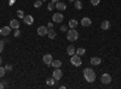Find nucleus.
I'll return each mask as SVG.
<instances>
[{
	"label": "nucleus",
	"instance_id": "f257e3e1",
	"mask_svg": "<svg viewBox=\"0 0 121 89\" xmlns=\"http://www.w3.org/2000/svg\"><path fill=\"white\" fill-rule=\"evenodd\" d=\"M84 77H85V80L88 83H93L96 81V72H95V70H92V69H90V67L84 69Z\"/></svg>",
	"mask_w": 121,
	"mask_h": 89
},
{
	"label": "nucleus",
	"instance_id": "f03ea898",
	"mask_svg": "<svg viewBox=\"0 0 121 89\" xmlns=\"http://www.w3.org/2000/svg\"><path fill=\"white\" fill-rule=\"evenodd\" d=\"M67 39H68L70 42L76 41L78 39H79V33L75 30V29H70V30L67 31Z\"/></svg>",
	"mask_w": 121,
	"mask_h": 89
},
{
	"label": "nucleus",
	"instance_id": "7ed1b4c3",
	"mask_svg": "<svg viewBox=\"0 0 121 89\" xmlns=\"http://www.w3.org/2000/svg\"><path fill=\"white\" fill-rule=\"evenodd\" d=\"M70 63H72L74 66H80L82 64V60H81V58H80V55L74 54V55H72V58H70Z\"/></svg>",
	"mask_w": 121,
	"mask_h": 89
},
{
	"label": "nucleus",
	"instance_id": "20e7f679",
	"mask_svg": "<svg viewBox=\"0 0 121 89\" xmlns=\"http://www.w3.org/2000/svg\"><path fill=\"white\" fill-rule=\"evenodd\" d=\"M52 21H53L55 23H62V22L64 21V16L60 13V11L57 12V13H53V16H52Z\"/></svg>",
	"mask_w": 121,
	"mask_h": 89
},
{
	"label": "nucleus",
	"instance_id": "39448f33",
	"mask_svg": "<svg viewBox=\"0 0 121 89\" xmlns=\"http://www.w3.org/2000/svg\"><path fill=\"white\" fill-rule=\"evenodd\" d=\"M100 82H102L103 84H109L110 82H112V76H110L109 74H103L102 76H100Z\"/></svg>",
	"mask_w": 121,
	"mask_h": 89
},
{
	"label": "nucleus",
	"instance_id": "423d86ee",
	"mask_svg": "<svg viewBox=\"0 0 121 89\" xmlns=\"http://www.w3.org/2000/svg\"><path fill=\"white\" fill-rule=\"evenodd\" d=\"M62 76H63V72L60 71V69H59V67L55 69V71L52 72V77L55 78V80H56V81H59L60 78H62Z\"/></svg>",
	"mask_w": 121,
	"mask_h": 89
},
{
	"label": "nucleus",
	"instance_id": "0eeeda50",
	"mask_svg": "<svg viewBox=\"0 0 121 89\" xmlns=\"http://www.w3.org/2000/svg\"><path fill=\"white\" fill-rule=\"evenodd\" d=\"M47 31H48V28H46V27H39L38 28V30H36V33H38V35L39 36H46L47 35Z\"/></svg>",
	"mask_w": 121,
	"mask_h": 89
},
{
	"label": "nucleus",
	"instance_id": "6e6552de",
	"mask_svg": "<svg viewBox=\"0 0 121 89\" xmlns=\"http://www.w3.org/2000/svg\"><path fill=\"white\" fill-rule=\"evenodd\" d=\"M43 60H44V63H45L47 66H51L53 58H52V55H51V54H45V55L43 57Z\"/></svg>",
	"mask_w": 121,
	"mask_h": 89
},
{
	"label": "nucleus",
	"instance_id": "1a4fd4ad",
	"mask_svg": "<svg viewBox=\"0 0 121 89\" xmlns=\"http://www.w3.org/2000/svg\"><path fill=\"white\" fill-rule=\"evenodd\" d=\"M10 33H11V27H1V29H0V34H1L3 36H9Z\"/></svg>",
	"mask_w": 121,
	"mask_h": 89
},
{
	"label": "nucleus",
	"instance_id": "9d476101",
	"mask_svg": "<svg viewBox=\"0 0 121 89\" xmlns=\"http://www.w3.org/2000/svg\"><path fill=\"white\" fill-rule=\"evenodd\" d=\"M23 22H24L27 25H32V24L34 23V18H33L32 15H27V16L23 17Z\"/></svg>",
	"mask_w": 121,
	"mask_h": 89
},
{
	"label": "nucleus",
	"instance_id": "9b49d317",
	"mask_svg": "<svg viewBox=\"0 0 121 89\" xmlns=\"http://www.w3.org/2000/svg\"><path fill=\"white\" fill-rule=\"evenodd\" d=\"M55 6H56V8L58 10V11H64V10L67 8V5L63 3V1H57V3H55Z\"/></svg>",
	"mask_w": 121,
	"mask_h": 89
},
{
	"label": "nucleus",
	"instance_id": "f8f14e48",
	"mask_svg": "<svg viewBox=\"0 0 121 89\" xmlns=\"http://www.w3.org/2000/svg\"><path fill=\"white\" fill-rule=\"evenodd\" d=\"M90 63L92 65H95V66H97V65H99L100 63H102V59H100L99 57H92L91 60H90Z\"/></svg>",
	"mask_w": 121,
	"mask_h": 89
},
{
	"label": "nucleus",
	"instance_id": "ddd939ff",
	"mask_svg": "<svg viewBox=\"0 0 121 89\" xmlns=\"http://www.w3.org/2000/svg\"><path fill=\"white\" fill-rule=\"evenodd\" d=\"M91 24H92V21H91V18H88V17H84V18L81 19V25H82V27H90Z\"/></svg>",
	"mask_w": 121,
	"mask_h": 89
},
{
	"label": "nucleus",
	"instance_id": "4468645a",
	"mask_svg": "<svg viewBox=\"0 0 121 89\" xmlns=\"http://www.w3.org/2000/svg\"><path fill=\"white\" fill-rule=\"evenodd\" d=\"M78 24H79V22L76 21L75 18H73V19H70V21H69V23H68V27H69L70 29H75V28L78 27Z\"/></svg>",
	"mask_w": 121,
	"mask_h": 89
},
{
	"label": "nucleus",
	"instance_id": "2eb2a0df",
	"mask_svg": "<svg viewBox=\"0 0 121 89\" xmlns=\"http://www.w3.org/2000/svg\"><path fill=\"white\" fill-rule=\"evenodd\" d=\"M47 36H48L50 40H53V39H56V36H57V33L53 30V29H48V31H47Z\"/></svg>",
	"mask_w": 121,
	"mask_h": 89
},
{
	"label": "nucleus",
	"instance_id": "dca6fc26",
	"mask_svg": "<svg viewBox=\"0 0 121 89\" xmlns=\"http://www.w3.org/2000/svg\"><path fill=\"white\" fill-rule=\"evenodd\" d=\"M10 27H11L12 29H18L19 28V22L17 21V19H11V21H10Z\"/></svg>",
	"mask_w": 121,
	"mask_h": 89
},
{
	"label": "nucleus",
	"instance_id": "f3484780",
	"mask_svg": "<svg viewBox=\"0 0 121 89\" xmlns=\"http://www.w3.org/2000/svg\"><path fill=\"white\" fill-rule=\"evenodd\" d=\"M75 51H76V49H75V47H74L73 45H70V46H68V47H67V53H68L70 57L75 54Z\"/></svg>",
	"mask_w": 121,
	"mask_h": 89
},
{
	"label": "nucleus",
	"instance_id": "a211bd4d",
	"mask_svg": "<svg viewBox=\"0 0 121 89\" xmlns=\"http://www.w3.org/2000/svg\"><path fill=\"white\" fill-rule=\"evenodd\" d=\"M100 28H102L103 30H109V28H110V22H109V21H103L102 23H100Z\"/></svg>",
	"mask_w": 121,
	"mask_h": 89
},
{
	"label": "nucleus",
	"instance_id": "6ab92c4d",
	"mask_svg": "<svg viewBox=\"0 0 121 89\" xmlns=\"http://www.w3.org/2000/svg\"><path fill=\"white\" fill-rule=\"evenodd\" d=\"M75 53H76L78 55L81 57V55H84V54L86 53V49H85V48H82V47H79V48L76 49V51H75Z\"/></svg>",
	"mask_w": 121,
	"mask_h": 89
},
{
	"label": "nucleus",
	"instance_id": "aec40b11",
	"mask_svg": "<svg viewBox=\"0 0 121 89\" xmlns=\"http://www.w3.org/2000/svg\"><path fill=\"white\" fill-rule=\"evenodd\" d=\"M55 69H57V67H60L62 66V62L60 60H52V64H51Z\"/></svg>",
	"mask_w": 121,
	"mask_h": 89
},
{
	"label": "nucleus",
	"instance_id": "412c9836",
	"mask_svg": "<svg viewBox=\"0 0 121 89\" xmlns=\"http://www.w3.org/2000/svg\"><path fill=\"white\" fill-rule=\"evenodd\" d=\"M74 6H75L76 10H81V8H82V3H81V0H76L75 4H74Z\"/></svg>",
	"mask_w": 121,
	"mask_h": 89
},
{
	"label": "nucleus",
	"instance_id": "4be33fe9",
	"mask_svg": "<svg viewBox=\"0 0 121 89\" xmlns=\"http://www.w3.org/2000/svg\"><path fill=\"white\" fill-rule=\"evenodd\" d=\"M55 81H56V80H55L53 77H48L47 80H46V84H47V85H53V84H55Z\"/></svg>",
	"mask_w": 121,
	"mask_h": 89
},
{
	"label": "nucleus",
	"instance_id": "5701e85b",
	"mask_svg": "<svg viewBox=\"0 0 121 89\" xmlns=\"http://www.w3.org/2000/svg\"><path fill=\"white\" fill-rule=\"evenodd\" d=\"M5 74H6L5 67H3L1 65H0V78H1V77H4V76H5Z\"/></svg>",
	"mask_w": 121,
	"mask_h": 89
},
{
	"label": "nucleus",
	"instance_id": "b1692460",
	"mask_svg": "<svg viewBox=\"0 0 121 89\" xmlns=\"http://www.w3.org/2000/svg\"><path fill=\"white\" fill-rule=\"evenodd\" d=\"M60 31H63V33H67L68 30H69V27L68 25H60Z\"/></svg>",
	"mask_w": 121,
	"mask_h": 89
},
{
	"label": "nucleus",
	"instance_id": "393cba45",
	"mask_svg": "<svg viewBox=\"0 0 121 89\" xmlns=\"http://www.w3.org/2000/svg\"><path fill=\"white\" fill-rule=\"evenodd\" d=\"M55 7H56V6H55V3H52V1L47 5V10H48V11H52Z\"/></svg>",
	"mask_w": 121,
	"mask_h": 89
},
{
	"label": "nucleus",
	"instance_id": "a878e982",
	"mask_svg": "<svg viewBox=\"0 0 121 89\" xmlns=\"http://www.w3.org/2000/svg\"><path fill=\"white\" fill-rule=\"evenodd\" d=\"M4 47H5V41L4 40H0V53L4 51Z\"/></svg>",
	"mask_w": 121,
	"mask_h": 89
},
{
	"label": "nucleus",
	"instance_id": "bb28decb",
	"mask_svg": "<svg viewBox=\"0 0 121 89\" xmlns=\"http://www.w3.org/2000/svg\"><path fill=\"white\" fill-rule=\"evenodd\" d=\"M16 13H17V16H18L19 18H23V17H24V12L22 11V10H18Z\"/></svg>",
	"mask_w": 121,
	"mask_h": 89
},
{
	"label": "nucleus",
	"instance_id": "cd10ccee",
	"mask_svg": "<svg viewBox=\"0 0 121 89\" xmlns=\"http://www.w3.org/2000/svg\"><path fill=\"white\" fill-rule=\"evenodd\" d=\"M43 5V1H41V0H36V1L34 3V6L38 8V7H40V6H41Z\"/></svg>",
	"mask_w": 121,
	"mask_h": 89
},
{
	"label": "nucleus",
	"instance_id": "c85d7f7f",
	"mask_svg": "<svg viewBox=\"0 0 121 89\" xmlns=\"http://www.w3.org/2000/svg\"><path fill=\"white\" fill-rule=\"evenodd\" d=\"M13 36H15V37H19V36H21V31H19V29H15Z\"/></svg>",
	"mask_w": 121,
	"mask_h": 89
},
{
	"label": "nucleus",
	"instance_id": "c756f323",
	"mask_svg": "<svg viewBox=\"0 0 121 89\" xmlns=\"http://www.w3.org/2000/svg\"><path fill=\"white\" fill-rule=\"evenodd\" d=\"M90 1H91V4H92L93 6H97V5H99L100 0H90Z\"/></svg>",
	"mask_w": 121,
	"mask_h": 89
},
{
	"label": "nucleus",
	"instance_id": "7c9ffc66",
	"mask_svg": "<svg viewBox=\"0 0 121 89\" xmlns=\"http://www.w3.org/2000/svg\"><path fill=\"white\" fill-rule=\"evenodd\" d=\"M5 70H6V71H12V65H11V64H7V65L5 66Z\"/></svg>",
	"mask_w": 121,
	"mask_h": 89
},
{
	"label": "nucleus",
	"instance_id": "2f4dec72",
	"mask_svg": "<svg viewBox=\"0 0 121 89\" xmlns=\"http://www.w3.org/2000/svg\"><path fill=\"white\" fill-rule=\"evenodd\" d=\"M47 28H48V29H53V23L50 22V23L47 24Z\"/></svg>",
	"mask_w": 121,
	"mask_h": 89
},
{
	"label": "nucleus",
	"instance_id": "473e14b6",
	"mask_svg": "<svg viewBox=\"0 0 121 89\" xmlns=\"http://www.w3.org/2000/svg\"><path fill=\"white\" fill-rule=\"evenodd\" d=\"M13 3H15V0H10V5H11V6L13 5Z\"/></svg>",
	"mask_w": 121,
	"mask_h": 89
},
{
	"label": "nucleus",
	"instance_id": "72a5a7b5",
	"mask_svg": "<svg viewBox=\"0 0 121 89\" xmlns=\"http://www.w3.org/2000/svg\"><path fill=\"white\" fill-rule=\"evenodd\" d=\"M3 88H4V84H3L1 82H0V89H3Z\"/></svg>",
	"mask_w": 121,
	"mask_h": 89
},
{
	"label": "nucleus",
	"instance_id": "f704fd0d",
	"mask_svg": "<svg viewBox=\"0 0 121 89\" xmlns=\"http://www.w3.org/2000/svg\"><path fill=\"white\" fill-rule=\"evenodd\" d=\"M1 63H3V58L0 57V65H1Z\"/></svg>",
	"mask_w": 121,
	"mask_h": 89
},
{
	"label": "nucleus",
	"instance_id": "c9c22d12",
	"mask_svg": "<svg viewBox=\"0 0 121 89\" xmlns=\"http://www.w3.org/2000/svg\"><path fill=\"white\" fill-rule=\"evenodd\" d=\"M52 3H57V1H59V0H51Z\"/></svg>",
	"mask_w": 121,
	"mask_h": 89
},
{
	"label": "nucleus",
	"instance_id": "e433bc0d",
	"mask_svg": "<svg viewBox=\"0 0 121 89\" xmlns=\"http://www.w3.org/2000/svg\"><path fill=\"white\" fill-rule=\"evenodd\" d=\"M69 1H70V3H73V1H74V0H69Z\"/></svg>",
	"mask_w": 121,
	"mask_h": 89
},
{
	"label": "nucleus",
	"instance_id": "4c0bfd02",
	"mask_svg": "<svg viewBox=\"0 0 121 89\" xmlns=\"http://www.w3.org/2000/svg\"><path fill=\"white\" fill-rule=\"evenodd\" d=\"M41 1H46V0H41Z\"/></svg>",
	"mask_w": 121,
	"mask_h": 89
}]
</instances>
